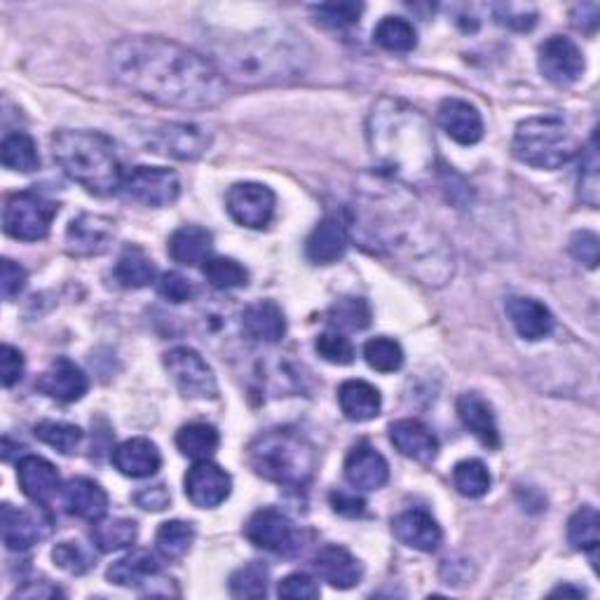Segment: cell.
<instances>
[{
  "mask_svg": "<svg viewBox=\"0 0 600 600\" xmlns=\"http://www.w3.org/2000/svg\"><path fill=\"white\" fill-rule=\"evenodd\" d=\"M0 160L8 170L31 174L40 167V155L35 141L27 132H12L3 139V146H0Z\"/></svg>",
  "mask_w": 600,
  "mask_h": 600,
  "instance_id": "cell-37",
  "label": "cell"
},
{
  "mask_svg": "<svg viewBox=\"0 0 600 600\" xmlns=\"http://www.w3.org/2000/svg\"><path fill=\"white\" fill-rule=\"evenodd\" d=\"M511 153L528 167L561 170L579 153V141L563 118L537 115L516 128Z\"/></svg>",
  "mask_w": 600,
  "mask_h": 600,
  "instance_id": "cell-7",
  "label": "cell"
},
{
  "mask_svg": "<svg viewBox=\"0 0 600 600\" xmlns=\"http://www.w3.org/2000/svg\"><path fill=\"white\" fill-rule=\"evenodd\" d=\"M122 88L164 109L206 111L225 99V80L212 59L164 38H125L109 52Z\"/></svg>",
  "mask_w": 600,
  "mask_h": 600,
  "instance_id": "cell-2",
  "label": "cell"
},
{
  "mask_svg": "<svg viewBox=\"0 0 600 600\" xmlns=\"http://www.w3.org/2000/svg\"><path fill=\"white\" fill-rule=\"evenodd\" d=\"M391 532H395L397 540L410 549L431 553L437 551L444 530L439 521L427 509H406L391 519Z\"/></svg>",
  "mask_w": 600,
  "mask_h": 600,
  "instance_id": "cell-17",
  "label": "cell"
},
{
  "mask_svg": "<svg viewBox=\"0 0 600 600\" xmlns=\"http://www.w3.org/2000/svg\"><path fill=\"white\" fill-rule=\"evenodd\" d=\"M244 537L256 549L288 556L298 549V532L288 516L275 507H263L250 516Z\"/></svg>",
  "mask_w": 600,
  "mask_h": 600,
  "instance_id": "cell-12",
  "label": "cell"
},
{
  "mask_svg": "<svg viewBox=\"0 0 600 600\" xmlns=\"http://www.w3.org/2000/svg\"><path fill=\"white\" fill-rule=\"evenodd\" d=\"M146 146L176 160H197L212 149V134L193 122H162L146 134Z\"/></svg>",
  "mask_w": 600,
  "mask_h": 600,
  "instance_id": "cell-10",
  "label": "cell"
},
{
  "mask_svg": "<svg viewBox=\"0 0 600 600\" xmlns=\"http://www.w3.org/2000/svg\"><path fill=\"white\" fill-rule=\"evenodd\" d=\"M202 273L206 282L218 288V292H233V288H242L250 284V273H246V267L235 258L212 256L202 265Z\"/></svg>",
  "mask_w": 600,
  "mask_h": 600,
  "instance_id": "cell-41",
  "label": "cell"
},
{
  "mask_svg": "<svg viewBox=\"0 0 600 600\" xmlns=\"http://www.w3.org/2000/svg\"><path fill=\"white\" fill-rule=\"evenodd\" d=\"M366 139L383 176L404 185H420L439 176L437 141L427 118L410 103L383 96L368 113Z\"/></svg>",
  "mask_w": 600,
  "mask_h": 600,
  "instance_id": "cell-3",
  "label": "cell"
},
{
  "mask_svg": "<svg viewBox=\"0 0 600 600\" xmlns=\"http://www.w3.org/2000/svg\"><path fill=\"white\" fill-rule=\"evenodd\" d=\"M157 574H160L157 558L146 549H136V551H130L128 556L118 558L106 572L111 584L125 587V589L146 587Z\"/></svg>",
  "mask_w": 600,
  "mask_h": 600,
  "instance_id": "cell-33",
  "label": "cell"
},
{
  "mask_svg": "<svg viewBox=\"0 0 600 600\" xmlns=\"http://www.w3.org/2000/svg\"><path fill=\"white\" fill-rule=\"evenodd\" d=\"M167 252L174 263L179 265H200L212 258L214 252V237L206 227L200 225H181L179 231L172 233L167 242Z\"/></svg>",
  "mask_w": 600,
  "mask_h": 600,
  "instance_id": "cell-31",
  "label": "cell"
},
{
  "mask_svg": "<svg viewBox=\"0 0 600 600\" xmlns=\"http://www.w3.org/2000/svg\"><path fill=\"white\" fill-rule=\"evenodd\" d=\"M598 143L596 136H591L589 146L584 149L582 164H579V200L589 204L591 210L598 206V193H600V183H598Z\"/></svg>",
  "mask_w": 600,
  "mask_h": 600,
  "instance_id": "cell-47",
  "label": "cell"
},
{
  "mask_svg": "<svg viewBox=\"0 0 600 600\" xmlns=\"http://www.w3.org/2000/svg\"><path fill=\"white\" fill-rule=\"evenodd\" d=\"M242 330L263 345H277L286 336V319L282 307L273 301H258L242 313Z\"/></svg>",
  "mask_w": 600,
  "mask_h": 600,
  "instance_id": "cell-30",
  "label": "cell"
},
{
  "mask_svg": "<svg viewBox=\"0 0 600 600\" xmlns=\"http://www.w3.org/2000/svg\"><path fill=\"white\" fill-rule=\"evenodd\" d=\"M157 294L164 301L181 305V303H189L195 296V286L189 277H183L181 273H164L157 282Z\"/></svg>",
  "mask_w": 600,
  "mask_h": 600,
  "instance_id": "cell-52",
  "label": "cell"
},
{
  "mask_svg": "<svg viewBox=\"0 0 600 600\" xmlns=\"http://www.w3.org/2000/svg\"><path fill=\"white\" fill-rule=\"evenodd\" d=\"M458 416L476 441L484 444L486 448L500 446V429L498 420H495V413L490 404L476 395V391H467V395L458 399Z\"/></svg>",
  "mask_w": 600,
  "mask_h": 600,
  "instance_id": "cell-29",
  "label": "cell"
},
{
  "mask_svg": "<svg viewBox=\"0 0 600 600\" xmlns=\"http://www.w3.org/2000/svg\"><path fill=\"white\" fill-rule=\"evenodd\" d=\"M551 596H587L582 589H572V587H558L551 591Z\"/></svg>",
  "mask_w": 600,
  "mask_h": 600,
  "instance_id": "cell-61",
  "label": "cell"
},
{
  "mask_svg": "<svg viewBox=\"0 0 600 600\" xmlns=\"http://www.w3.org/2000/svg\"><path fill=\"white\" fill-rule=\"evenodd\" d=\"M319 357L328 364H336V366H347L355 362V345H352V340L340 334V330H326V334H322L315 343Z\"/></svg>",
  "mask_w": 600,
  "mask_h": 600,
  "instance_id": "cell-49",
  "label": "cell"
},
{
  "mask_svg": "<svg viewBox=\"0 0 600 600\" xmlns=\"http://www.w3.org/2000/svg\"><path fill=\"white\" fill-rule=\"evenodd\" d=\"M113 465L122 476H130V479H149V476L157 474L162 455L151 439L134 437L122 441L113 450Z\"/></svg>",
  "mask_w": 600,
  "mask_h": 600,
  "instance_id": "cell-28",
  "label": "cell"
},
{
  "mask_svg": "<svg viewBox=\"0 0 600 600\" xmlns=\"http://www.w3.org/2000/svg\"><path fill=\"white\" fill-rule=\"evenodd\" d=\"M195 542V526L189 521H167L162 523L155 535V547L162 558L167 561H179L193 549Z\"/></svg>",
  "mask_w": 600,
  "mask_h": 600,
  "instance_id": "cell-40",
  "label": "cell"
},
{
  "mask_svg": "<svg viewBox=\"0 0 600 600\" xmlns=\"http://www.w3.org/2000/svg\"><path fill=\"white\" fill-rule=\"evenodd\" d=\"M364 12L362 3H322L313 6L317 22L326 29H349L359 22Z\"/></svg>",
  "mask_w": 600,
  "mask_h": 600,
  "instance_id": "cell-48",
  "label": "cell"
},
{
  "mask_svg": "<svg viewBox=\"0 0 600 600\" xmlns=\"http://www.w3.org/2000/svg\"><path fill=\"white\" fill-rule=\"evenodd\" d=\"M246 460L265 481L279 486H305L317 469V452L294 429H267L246 448Z\"/></svg>",
  "mask_w": 600,
  "mask_h": 600,
  "instance_id": "cell-6",
  "label": "cell"
},
{
  "mask_svg": "<svg viewBox=\"0 0 600 600\" xmlns=\"http://www.w3.org/2000/svg\"><path fill=\"white\" fill-rule=\"evenodd\" d=\"M24 376V355L12 345L0 347V383L3 387H12Z\"/></svg>",
  "mask_w": 600,
  "mask_h": 600,
  "instance_id": "cell-55",
  "label": "cell"
},
{
  "mask_svg": "<svg viewBox=\"0 0 600 600\" xmlns=\"http://www.w3.org/2000/svg\"><path fill=\"white\" fill-rule=\"evenodd\" d=\"M27 282H29V273L24 271V265L6 258L3 267H0V288H3V298L12 301L14 296L22 294Z\"/></svg>",
  "mask_w": 600,
  "mask_h": 600,
  "instance_id": "cell-56",
  "label": "cell"
},
{
  "mask_svg": "<svg viewBox=\"0 0 600 600\" xmlns=\"http://www.w3.org/2000/svg\"><path fill=\"white\" fill-rule=\"evenodd\" d=\"M330 507H334L343 516H362L366 509V502L362 498H357V495L336 490V492H330Z\"/></svg>",
  "mask_w": 600,
  "mask_h": 600,
  "instance_id": "cell-58",
  "label": "cell"
},
{
  "mask_svg": "<svg viewBox=\"0 0 600 600\" xmlns=\"http://www.w3.org/2000/svg\"><path fill=\"white\" fill-rule=\"evenodd\" d=\"M587 61L570 38L551 35L540 48V71L542 75L558 88L574 85L584 75Z\"/></svg>",
  "mask_w": 600,
  "mask_h": 600,
  "instance_id": "cell-13",
  "label": "cell"
},
{
  "mask_svg": "<svg viewBox=\"0 0 600 600\" xmlns=\"http://www.w3.org/2000/svg\"><path fill=\"white\" fill-rule=\"evenodd\" d=\"M52 155L64 174L92 195L109 197L125 185L115 143L106 134L61 130L52 136Z\"/></svg>",
  "mask_w": 600,
  "mask_h": 600,
  "instance_id": "cell-5",
  "label": "cell"
},
{
  "mask_svg": "<svg viewBox=\"0 0 600 600\" xmlns=\"http://www.w3.org/2000/svg\"><path fill=\"white\" fill-rule=\"evenodd\" d=\"M568 540L572 549L589 553L596 561V551L600 545V516L593 507H582L572 513L568 521Z\"/></svg>",
  "mask_w": 600,
  "mask_h": 600,
  "instance_id": "cell-39",
  "label": "cell"
},
{
  "mask_svg": "<svg viewBox=\"0 0 600 600\" xmlns=\"http://www.w3.org/2000/svg\"><path fill=\"white\" fill-rule=\"evenodd\" d=\"M113 273H115V279L120 286L143 288V286L155 282L157 267H155L153 258L143 250H139V246H128V250L120 254Z\"/></svg>",
  "mask_w": 600,
  "mask_h": 600,
  "instance_id": "cell-34",
  "label": "cell"
},
{
  "mask_svg": "<svg viewBox=\"0 0 600 600\" xmlns=\"http://www.w3.org/2000/svg\"><path fill=\"white\" fill-rule=\"evenodd\" d=\"M164 368L185 399H216L218 383L212 366L204 362L197 349L189 345H179L164 355Z\"/></svg>",
  "mask_w": 600,
  "mask_h": 600,
  "instance_id": "cell-9",
  "label": "cell"
},
{
  "mask_svg": "<svg viewBox=\"0 0 600 600\" xmlns=\"http://www.w3.org/2000/svg\"><path fill=\"white\" fill-rule=\"evenodd\" d=\"M115 240V223L101 214H80L67 227V250L73 256H101Z\"/></svg>",
  "mask_w": 600,
  "mask_h": 600,
  "instance_id": "cell-16",
  "label": "cell"
},
{
  "mask_svg": "<svg viewBox=\"0 0 600 600\" xmlns=\"http://www.w3.org/2000/svg\"><path fill=\"white\" fill-rule=\"evenodd\" d=\"M185 498H189L200 509H214L231 498L233 479L223 467L200 460L195 462L183 479Z\"/></svg>",
  "mask_w": 600,
  "mask_h": 600,
  "instance_id": "cell-15",
  "label": "cell"
},
{
  "mask_svg": "<svg viewBox=\"0 0 600 600\" xmlns=\"http://www.w3.org/2000/svg\"><path fill=\"white\" fill-rule=\"evenodd\" d=\"M570 254L574 261L584 263L587 267H593L598 265V254H600V242H598V235L591 233V231H579L570 237Z\"/></svg>",
  "mask_w": 600,
  "mask_h": 600,
  "instance_id": "cell-54",
  "label": "cell"
},
{
  "mask_svg": "<svg viewBox=\"0 0 600 600\" xmlns=\"http://www.w3.org/2000/svg\"><path fill=\"white\" fill-rule=\"evenodd\" d=\"M61 502L71 516L85 521H99L109 511V495L96 481L75 476L61 486Z\"/></svg>",
  "mask_w": 600,
  "mask_h": 600,
  "instance_id": "cell-26",
  "label": "cell"
},
{
  "mask_svg": "<svg viewBox=\"0 0 600 600\" xmlns=\"http://www.w3.org/2000/svg\"><path fill=\"white\" fill-rule=\"evenodd\" d=\"M139 526L132 519H106L94 521L92 526V542L101 553H111L128 549L136 542Z\"/></svg>",
  "mask_w": 600,
  "mask_h": 600,
  "instance_id": "cell-36",
  "label": "cell"
},
{
  "mask_svg": "<svg viewBox=\"0 0 600 600\" xmlns=\"http://www.w3.org/2000/svg\"><path fill=\"white\" fill-rule=\"evenodd\" d=\"M221 444L218 429L206 423H191L183 425L176 434V448L181 450L183 458H191L195 462L210 460Z\"/></svg>",
  "mask_w": 600,
  "mask_h": 600,
  "instance_id": "cell-35",
  "label": "cell"
},
{
  "mask_svg": "<svg viewBox=\"0 0 600 600\" xmlns=\"http://www.w3.org/2000/svg\"><path fill=\"white\" fill-rule=\"evenodd\" d=\"M0 532H3V545L10 551H29L43 540L48 528L38 513L3 505V509H0Z\"/></svg>",
  "mask_w": 600,
  "mask_h": 600,
  "instance_id": "cell-24",
  "label": "cell"
},
{
  "mask_svg": "<svg viewBox=\"0 0 600 600\" xmlns=\"http://www.w3.org/2000/svg\"><path fill=\"white\" fill-rule=\"evenodd\" d=\"M221 75L240 85H284L303 78L313 67V48L288 27H267L225 38L212 59Z\"/></svg>",
  "mask_w": 600,
  "mask_h": 600,
  "instance_id": "cell-4",
  "label": "cell"
},
{
  "mask_svg": "<svg viewBox=\"0 0 600 600\" xmlns=\"http://www.w3.org/2000/svg\"><path fill=\"white\" fill-rule=\"evenodd\" d=\"M598 17H600V8L596 3H584V6H577L572 10V24L579 29V31H587V33H593L598 29Z\"/></svg>",
  "mask_w": 600,
  "mask_h": 600,
  "instance_id": "cell-59",
  "label": "cell"
},
{
  "mask_svg": "<svg viewBox=\"0 0 600 600\" xmlns=\"http://www.w3.org/2000/svg\"><path fill=\"white\" fill-rule=\"evenodd\" d=\"M315 570L334 589H352L362 582L364 568L355 553L340 545H326L315 556Z\"/></svg>",
  "mask_w": 600,
  "mask_h": 600,
  "instance_id": "cell-23",
  "label": "cell"
},
{
  "mask_svg": "<svg viewBox=\"0 0 600 600\" xmlns=\"http://www.w3.org/2000/svg\"><path fill=\"white\" fill-rule=\"evenodd\" d=\"M345 481L357 490H380L389 481V465L374 446L357 444L343 465Z\"/></svg>",
  "mask_w": 600,
  "mask_h": 600,
  "instance_id": "cell-18",
  "label": "cell"
},
{
  "mask_svg": "<svg viewBox=\"0 0 600 600\" xmlns=\"http://www.w3.org/2000/svg\"><path fill=\"white\" fill-rule=\"evenodd\" d=\"M134 502L146 511H162V509L170 507L172 495H170L167 486L157 484V486H149V488H141L139 492H134Z\"/></svg>",
  "mask_w": 600,
  "mask_h": 600,
  "instance_id": "cell-57",
  "label": "cell"
},
{
  "mask_svg": "<svg viewBox=\"0 0 600 600\" xmlns=\"http://www.w3.org/2000/svg\"><path fill=\"white\" fill-rule=\"evenodd\" d=\"M38 441L59 450L61 455H73L82 444V429L71 423L61 420H43L33 427Z\"/></svg>",
  "mask_w": 600,
  "mask_h": 600,
  "instance_id": "cell-44",
  "label": "cell"
},
{
  "mask_svg": "<svg viewBox=\"0 0 600 600\" xmlns=\"http://www.w3.org/2000/svg\"><path fill=\"white\" fill-rule=\"evenodd\" d=\"M507 317L523 340H542L553 330L551 309L530 296H513L507 301Z\"/></svg>",
  "mask_w": 600,
  "mask_h": 600,
  "instance_id": "cell-27",
  "label": "cell"
},
{
  "mask_svg": "<svg viewBox=\"0 0 600 600\" xmlns=\"http://www.w3.org/2000/svg\"><path fill=\"white\" fill-rule=\"evenodd\" d=\"M495 19H498V24L513 29V31H530L537 22V12L532 8H523V6H498L495 8Z\"/></svg>",
  "mask_w": 600,
  "mask_h": 600,
  "instance_id": "cell-53",
  "label": "cell"
},
{
  "mask_svg": "<svg viewBox=\"0 0 600 600\" xmlns=\"http://www.w3.org/2000/svg\"><path fill=\"white\" fill-rule=\"evenodd\" d=\"M275 206H277L275 193L267 189L265 183L256 181L235 183L225 195L227 214H231V218L237 225L252 227V231H261V227L273 221Z\"/></svg>",
  "mask_w": 600,
  "mask_h": 600,
  "instance_id": "cell-11",
  "label": "cell"
},
{
  "mask_svg": "<svg viewBox=\"0 0 600 600\" xmlns=\"http://www.w3.org/2000/svg\"><path fill=\"white\" fill-rule=\"evenodd\" d=\"M17 481L27 498L40 507L50 505L57 492H61V479L57 467L40 458V455H24L17 462Z\"/></svg>",
  "mask_w": 600,
  "mask_h": 600,
  "instance_id": "cell-20",
  "label": "cell"
},
{
  "mask_svg": "<svg viewBox=\"0 0 600 600\" xmlns=\"http://www.w3.org/2000/svg\"><path fill=\"white\" fill-rule=\"evenodd\" d=\"M374 38L383 50L395 54H408L418 48V31L404 17H385Z\"/></svg>",
  "mask_w": 600,
  "mask_h": 600,
  "instance_id": "cell-38",
  "label": "cell"
},
{
  "mask_svg": "<svg viewBox=\"0 0 600 600\" xmlns=\"http://www.w3.org/2000/svg\"><path fill=\"white\" fill-rule=\"evenodd\" d=\"M326 317L334 330H364L368 328L374 313H370V305L364 298L347 296L330 305Z\"/></svg>",
  "mask_w": 600,
  "mask_h": 600,
  "instance_id": "cell-42",
  "label": "cell"
},
{
  "mask_svg": "<svg viewBox=\"0 0 600 600\" xmlns=\"http://www.w3.org/2000/svg\"><path fill=\"white\" fill-rule=\"evenodd\" d=\"M364 359L366 364L378 370V374H395L404 366V347L387 336H378L364 345Z\"/></svg>",
  "mask_w": 600,
  "mask_h": 600,
  "instance_id": "cell-45",
  "label": "cell"
},
{
  "mask_svg": "<svg viewBox=\"0 0 600 600\" xmlns=\"http://www.w3.org/2000/svg\"><path fill=\"white\" fill-rule=\"evenodd\" d=\"M88 387H90V380L85 376V370L67 357L54 359L38 380V389L50 399H57L61 404L80 401L88 395Z\"/></svg>",
  "mask_w": 600,
  "mask_h": 600,
  "instance_id": "cell-19",
  "label": "cell"
},
{
  "mask_svg": "<svg viewBox=\"0 0 600 600\" xmlns=\"http://www.w3.org/2000/svg\"><path fill=\"white\" fill-rule=\"evenodd\" d=\"M277 593L282 598H294V600H315L319 598V584L315 582V577H309L307 572H294L282 579Z\"/></svg>",
  "mask_w": 600,
  "mask_h": 600,
  "instance_id": "cell-51",
  "label": "cell"
},
{
  "mask_svg": "<svg viewBox=\"0 0 600 600\" xmlns=\"http://www.w3.org/2000/svg\"><path fill=\"white\" fill-rule=\"evenodd\" d=\"M64 591L59 587H52L50 582H31L27 587H19L12 598H61Z\"/></svg>",
  "mask_w": 600,
  "mask_h": 600,
  "instance_id": "cell-60",
  "label": "cell"
},
{
  "mask_svg": "<svg viewBox=\"0 0 600 600\" xmlns=\"http://www.w3.org/2000/svg\"><path fill=\"white\" fill-rule=\"evenodd\" d=\"M437 118L441 130L460 146H474L484 139V118L465 99H444Z\"/></svg>",
  "mask_w": 600,
  "mask_h": 600,
  "instance_id": "cell-21",
  "label": "cell"
},
{
  "mask_svg": "<svg viewBox=\"0 0 600 600\" xmlns=\"http://www.w3.org/2000/svg\"><path fill=\"white\" fill-rule=\"evenodd\" d=\"M490 471L481 460H462L452 469V486L469 500H479L490 490Z\"/></svg>",
  "mask_w": 600,
  "mask_h": 600,
  "instance_id": "cell-43",
  "label": "cell"
},
{
  "mask_svg": "<svg viewBox=\"0 0 600 600\" xmlns=\"http://www.w3.org/2000/svg\"><path fill=\"white\" fill-rule=\"evenodd\" d=\"M59 206L38 193H14L3 210V231L19 242H40L52 231Z\"/></svg>",
  "mask_w": 600,
  "mask_h": 600,
  "instance_id": "cell-8",
  "label": "cell"
},
{
  "mask_svg": "<svg viewBox=\"0 0 600 600\" xmlns=\"http://www.w3.org/2000/svg\"><path fill=\"white\" fill-rule=\"evenodd\" d=\"M349 246V225L338 216H326L319 225L309 233L305 242L307 258L317 265L338 263Z\"/></svg>",
  "mask_w": 600,
  "mask_h": 600,
  "instance_id": "cell-22",
  "label": "cell"
},
{
  "mask_svg": "<svg viewBox=\"0 0 600 600\" xmlns=\"http://www.w3.org/2000/svg\"><path fill=\"white\" fill-rule=\"evenodd\" d=\"M125 191L132 200L160 210V206H170L179 200L181 181L172 170L141 164L125 179Z\"/></svg>",
  "mask_w": 600,
  "mask_h": 600,
  "instance_id": "cell-14",
  "label": "cell"
},
{
  "mask_svg": "<svg viewBox=\"0 0 600 600\" xmlns=\"http://www.w3.org/2000/svg\"><path fill=\"white\" fill-rule=\"evenodd\" d=\"M267 584H271V570L258 561H252L233 572L231 593L235 598H265Z\"/></svg>",
  "mask_w": 600,
  "mask_h": 600,
  "instance_id": "cell-46",
  "label": "cell"
},
{
  "mask_svg": "<svg viewBox=\"0 0 600 600\" xmlns=\"http://www.w3.org/2000/svg\"><path fill=\"white\" fill-rule=\"evenodd\" d=\"M389 441L404 458L416 462H431L439 455V439L431 429L416 418H404L389 425Z\"/></svg>",
  "mask_w": 600,
  "mask_h": 600,
  "instance_id": "cell-25",
  "label": "cell"
},
{
  "mask_svg": "<svg viewBox=\"0 0 600 600\" xmlns=\"http://www.w3.org/2000/svg\"><path fill=\"white\" fill-rule=\"evenodd\" d=\"M338 404L343 416L352 423H366L380 416V391L366 380H345L338 387Z\"/></svg>",
  "mask_w": 600,
  "mask_h": 600,
  "instance_id": "cell-32",
  "label": "cell"
},
{
  "mask_svg": "<svg viewBox=\"0 0 600 600\" xmlns=\"http://www.w3.org/2000/svg\"><path fill=\"white\" fill-rule=\"evenodd\" d=\"M52 561L57 568H61L69 574H85L94 566L90 551L80 542H59L52 549Z\"/></svg>",
  "mask_w": 600,
  "mask_h": 600,
  "instance_id": "cell-50",
  "label": "cell"
},
{
  "mask_svg": "<svg viewBox=\"0 0 600 600\" xmlns=\"http://www.w3.org/2000/svg\"><path fill=\"white\" fill-rule=\"evenodd\" d=\"M352 235L425 286H446L455 275V254L420 202L404 183L378 176L362 183L352 206Z\"/></svg>",
  "mask_w": 600,
  "mask_h": 600,
  "instance_id": "cell-1",
  "label": "cell"
}]
</instances>
